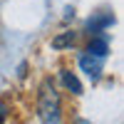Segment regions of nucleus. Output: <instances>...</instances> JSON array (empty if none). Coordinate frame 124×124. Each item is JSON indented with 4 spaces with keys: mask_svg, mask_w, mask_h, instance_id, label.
Returning <instances> with one entry per match:
<instances>
[{
    "mask_svg": "<svg viewBox=\"0 0 124 124\" xmlns=\"http://www.w3.org/2000/svg\"><path fill=\"white\" fill-rule=\"evenodd\" d=\"M37 117L42 124H60V119H62L60 94H57V89L50 79H45L40 85V92H37Z\"/></svg>",
    "mask_w": 124,
    "mask_h": 124,
    "instance_id": "1",
    "label": "nucleus"
},
{
    "mask_svg": "<svg viewBox=\"0 0 124 124\" xmlns=\"http://www.w3.org/2000/svg\"><path fill=\"white\" fill-rule=\"evenodd\" d=\"M102 60H104V57L82 55V57H79V67L87 72V77H89V79H99V75H102Z\"/></svg>",
    "mask_w": 124,
    "mask_h": 124,
    "instance_id": "2",
    "label": "nucleus"
},
{
    "mask_svg": "<svg viewBox=\"0 0 124 124\" xmlns=\"http://www.w3.org/2000/svg\"><path fill=\"white\" fill-rule=\"evenodd\" d=\"M109 25H114V15L112 13H99V15L87 20V30L89 32H102V30L109 27Z\"/></svg>",
    "mask_w": 124,
    "mask_h": 124,
    "instance_id": "3",
    "label": "nucleus"
},
{
    "mask_svg": "<svg viewBox=\"0 0 124 124\" xmlns=\"http://www.w3.org/2000/svg\"><path fill=\"white\" fill-rule=\"evenodd\" d=\"M109 52V45L104 37H92L89 45H87V55H94V57H104Z\"/></svg>",
    "mask_w": 124,
    "mask_h": 124,
    "instance_id": "4",
    "label": "nucleus"
},
{
    "mask_svg": "<svg viewBox=\"0 0 124 124\" xmlns=\"http://www.w3.org/2000/svg\"><path fill=\"white\" fill-rule=\"evenodd\" d=\"M60 77H62V85H65V87L72 92V94H82V85H79V79L72 75L70 70H62V72H60Z\"/></svg>",
    "mask_w": 124,
    "mask_h": 124,
    "instance_id": "5",
    "label": "nucleus"
},
{
    "mask_svg": "<svg viewBox=\"0 0 124 124\" xmlns=\"http://www.w3.org/2000/svg\"><path fill=\"white\" fill-rule=\"evenodd\" d=\"M75 42V32H62V35H57L55 40H52V47L55 50H62V47H67V45H72Z\"/></svg>",
    "mask_w": 124,
    "mask_h": 124,
    "instance_id": "6",
    "label": "nucleus"
},
{
    "mask_svg": "<svg viewBox=\"0 0 124 124\" xmlns=\"http://www.w3.org/2000/svg\"><path fill=\"white\" fill-rule=\"evenodd\" d=\"M5 119V107H0V122Z\"/></svg>",
    "mask_w": 124,
    "mask_h": 124,
    "instance_id": "7",
    "label": "nucleus"
}]
</instances>
